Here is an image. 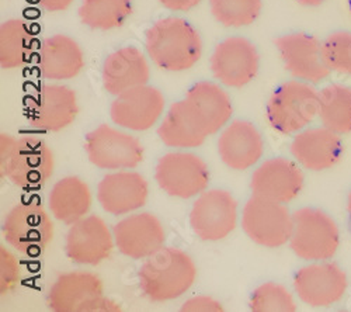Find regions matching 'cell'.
I'll return each mask as SVG.
<instances>
[{"label": "cell", "mask_w": 351, "mask_h": 312, "mask_svg": "<svg viewBox=\"0 0 351 312\" xmlns=\"http://www.w3.org/2000/svg\"><path fill=\"white\" fill-rule=\"evenodd\" d=\"M145 48L151 61L166 72H184L198 64L202 40L194 25L182 17L158 20L145 34Z\"/></svg>", "instance_id": "6da1fadb"}, {"label": "cell", "mask_w": 351, "mask_h": 312, "mask_svg": "<svg viewBox=\"0 0 351 312\" xmlns=\"http://www.w3.org/2000/svg\"><path fill=\"white\" fill-rule=\"evenodd\" d=\"M197 280V266L179 248H162L146 258L138 273L139 289L152 302H166L184 296Z\"/></svg>", "instance_id": "7a4b0ae2"}, {"label": "cell", "mask_w": 351, "mask_h": 312, "mask_svg": "<svg viewBox=\"0 0 351 312\" xmlns=\"http://www.w3.org/2000/svg\"><path fill=\"white\" fill-rule=\"evenodd\" d=\"M317 112L319 91L312 83L298 79L281 83L266 106L269 125L282 135H295L308 128Z\"/></svg>", "instance_id": "3957f363"}, {"label": "cell", "mask_w": 351, "mask_h": 312, "mask_svg": "<svg viewBox=\"0 0 351 312\" xmlns=\"http://www.w3.org/2000/svg\"><path fill=\"white\" fill-rule=\"evenodd\" d=\"M289 248L297 258L306 262L332 261L340 248V230L332 215L315 207H302L292 213Z\"/></svg>", "instance_id": "277c9868"}, {"label": "cell", "mask_w": 351, "mask_h": 312, "mask_svg": "<svg viewBox=\"0 0 351 312\" xmlns=\"http://www.w3.org/2000/svg\"><path fill=\"white\" fill-rule=\"evenodd\" d=\"M47 305L53 312H119L121 305L104 297L103 280L92 273L75 270L55 278Z\"/></svg>", "instance_id": "5b68a950"}, {"label": "cell", "mask_w": 351, "mask_h": 312, "mask_svg": "<svg viewBox=\"0 0 351 312\" xmlns=\"http://www.w3.org/2000/svg\"><path fill=\"white\" fill-rule=\"evenodd\" d=\"M53 222L38 202L14 206L3 221V238L14 250L28 256L44 253L53 239Z\"/></svg>", "instance_id": "8992f818"}, {"label": "cell", "mask_w": 351, "mask_h": 312, "mask_svg": "<svg viewBox=\"0 0 351 312\" xmlns=\"http://www.w3.org/2000/svg\"><path fill=\"white\" fill-rule=\"evenodd\" d=\"M84 151L92 165L104 170H130L143 160L141 141L107 124L99 125L86 135Z\"/></svg>", "instance_id": "52a82bcc"}, {"label": "cell", "mask_w": 351, "mask_h": 312, "mask_svg": "<svg viewBox=\"0 0 351 312\" xmlns=\"http://www.w3.org/2000/svg\"><path fill=\"white\" fill-rule=\"evenodd\" d=\"M292 213L287 204L253 195L242 213V228L254 243L277 249L289 243L292 234Z\"/></svg>", "instance_id": "ba28073f"}, {"label": "cell", "mask_w": 351, "mask_h": 312, "mask_svg": "<svg viewBox=\"0 0 351 312\" xmlns=\"http://www.w3.org/2000/svg\"><path fill=\"white\" fill-rule=\"evenodd\" d=\"M155 180L167 195L187 200L207 190L210 170L193 152H169L158 160Z\"/></svg>", "instance_id": "9c48e42d"}, {"label": "cell", "mask_w": 351, "mask_h": 312, "mask_svg": "<svg viewBox=\"0 0 351 312\" xmlns=\"http://www.w3.org/2000/svg\"><path fill=\"white\" fill-rule=\"evenodd\" d=\"M294 291L312 308H329L339 304L348 290V276L336 262H309L294 276Z\"/></svg>", "instance_id": "30bf717a"}, {"label": "cell", "mask_w": 351, "mask_h": 312, "mask_svg": "<svg viewBox=\"0 0 351 312\" xmlns=\"http://www.w3.org/2000/svg\"><path fill=\"white\" fill-rule=\"evenodd\" d=\"M237 225L238 202L229 191L213 189L197 197L190 211V226L201 241H222L235 231Z\"/></svg>", "instance_id": "8fae6325"}, {"label": "cell", "mask_w": 351, "mask_h": 312, "mask_svg": "<svg viewBox=\"0 0 351 312\" xmlns=\"http://www.w3.org/2000/svg\"><path fill=\"white\" fill-rule=\"evenodd\" d=\"M79 115L76 92L60 83H45L27 106V120L47 132H60L73 124Z\"/></svg>", "instance_id": "7c38bea8"}, {"label": "cell", "mask_w": 351, "mask_h": 312, "mask_svg": "<svg viewBox=\"0 0 351 312\" xmlns=\"http://www.w3.org/2000/svg\"><path fill=\"white\" fill-rule=\"evenodd\" d=\"M53 152L38 136H21L8 165L3 178L23 190H40L53 175Z\"/></svg>", "instance_id": "4fadbf2b"}, {"label": "cell", "mask_w": 351, "mask_h": 312, "mask_svg": "<svg viewBox=\"0 0 351 312\" xmlns=\"http://www.w3.org/2000/svg\"><path fill=\"white\" fill-rule=\"evenodd\" d=\"M274 45L285 71L294 79L317 84L330 76L317 37L301 32L288 33L276 38Z\"/></svg>", "instance_id": "5bb4252c"}, {"label": "cell", "mask_w": 351, "mask_h": 312, "mask_svg": "<svg viewBox=\"0 0 351 312\" xmlns=\"http://www.w3.org/2000/svg\"><path fill=\"white\" fill-rule=\"evenodd\" d=\"M210 68L214 77L223 86L241 89L257 76L260 56L252 41L241 36H233L215 47Z\"/></svg>", "instance_id": "9a60e30c"}, {"label": "cell", "mask_w": 351, "mask_h": 312, "mask_svg": "<svg viewBox=\"0 0 351 312\" xmlns=\"http://www.w3.org/2000/svg\"><path fill=\"white\" fill-rule=\"evenodd\" d=\"M165 107L163 93L155 86L142 84L115 96L110 107V117L121 128L148 131L160 120Z\"/></svg>", "instance_id": "2e32d148"}, {"label": "cell", "mask_w": 351, "mask_h": 312, "mask_svg": "<svg viewBox=\"0 0 351 312\" xmlns=\"http://www.w3.org/2000/svg\"><path fill=\"white\" fill-rule=\"evenodd\" d=\"M114 245V234L107 222L99 215H87L71 225L65 252L76 265L97 266L110 258Z\"/></svg>", "instance_id": "e0dca14e"}, {"label": "cell", "mask_w": 351, "mask_h": 312, "mask_svg": "<svg viewBox=\"0 0 351 312\" xmlns=\"http://www.w3.org/2000/svg\"><path fill=\"white\" fill-rule=\"evenodd\" d=\"M115 246L124 256L141 261L165 246L166 232L162 221L152 213H136L114 225Z\"/></svg>", "instance_id": "ac0fdd59"}, {"label": "cell", "mask_w": 351, "mask_h": 312, "mask_svg": "<svg viewBox=\"0 0 351 312\" xmlns=\"http://www.w3.org/2000/svg\"><path fill=\"white\" fill-rule=\"evenodd\" d=\"M305 176L301 166L287 158H273L263 162L252 176L253 195L288 204L301 194Z\"/></svg>", "instance_id": "d6986e66"}, {"label": "cell", "mask_w": 351, "mask_h": 312, "mask_svg": "<svg viewBox=\"0 0 351 312\" xmlns=\"http://www.w3.org/2000/svg\"><path fill=\"white\" fill-rule=\"evenodd\" d=\"M289 152L301 167L325 172L341 160L344 144L341 135L324 125L308 127L292 138Z\"/></svg>", "instance_id": "ffe728a7"}, {"label": "cell", "mask_w": 351, "mask_h": 312, "mask_svg": "<svg viewBox=\"0 0 351 312\" xmlns=\"http://www.w3.org/2000/svg\"><path fill=\"white\" fill-rule=\"evenodd\" d=\"M149 195V184L141 173L119 170L106 175L97 186V202L111 215H127L142 208Z\"/></svg>", "instance_id": "44dd1931"}, {"label": "cell", "mask_w": 351, "mask_h": 312, "mask_svg": "<svg viewBox=\"0 0 351 312\" xmlns=\"http://www.w3.org/2000/svg\"><path fill=\"white\" fill-rule=\"evenodd\" d=\"M101 79L104 89L112 96L148 84L151 79L148 58L136 47H123L106 58Z\"/></svg>", "instance_id": "7402d4cb"}, {"label": "cell", "mask_w": 351, "mask_h": 312, "mask_svg": "<svg viewBox=\"0 0 351 312\" xmlns=\"http://www.w3.org/2000/svg\"><path fill=\"white\" fill-rule=\"evenodd\" d=\"M265 152V141L260 131L246 120H235L228 124L218 138L221 160L232 170L253 167Z\"/></svg>", "instance_id": "603a6c76"}, {"label": "cell", "mask_w": 351, "mask_h": 312, "mask_svg": "<svg viewBox=\"0 0 351 312\" xmlns=\"http://www.w3.org/2000/svg\"><path fill=\"white\" fill-rule=\"evenodd\" d=\"M37 65L47 80H69L83 71L84 53L72 37L55 34L41 43Z\"/></svg>", "instance_id": "cb8c5ba5"}, {"label": "cell", "mask_w": 351, "mask_h": 312, "mask_svg": "<svg viewBox=\"0 0 351 312\" xmlns=\"http://www.w3.org/2000/svg\"><path fill=\"white\" fill-rule=\"evenodd\" d=\"M158 135L169 148L187 149L201 147L206 143L208 132L184 99L170 106L158 128Z\"/></svg>", "instance_id": "d4e9b609"}, {"label": "cell", "mask_w": 351, "mask_h": 312, "mask_svg": "<svg viewBox=\"0 0 351 312\" xmlns=\"http://www.w3.org/2000/svg\"><path fill=\"white\" fill-rule=\"evenodd\" d=\"M208 135L225 128L232 117L233 106L229 95L219 84L208 80L198 82L187 91L184 97Z\"/></svg>", "instance_id": "484cf974"}, {"label": "cell", "mask_w": 351, "mask_h": 312, "mask_svg": "<svg viewBox=\"0 0 351 312\" xmlns=\"http://www.w3.org/2000/svg\"><path fill=\"white\" fill-rule=\"evenodd\" d=\"M92 190L83 179L66 176L58 180L48 197L52 215L66 225L84 218L92 207Z\"/></svg>", "instance_id": "4316f807"}, {"label": "cell", "mask_w": 351, "mask_h": 312, "mask_svg": "<svg viewBox=\"0 0 351 312\" xmlns=\"http://www.w3.org/2000/svg\"><path fill=\"white\" fill-rule=\"evenodd\" d=\"M34 34L25 20L9 19L0 25V67L21 69L33 56Z\"/></svg>", "instance_id": "83f0119b"}, {"label": "cell", "mask_w": 351, "mask_h": 312, "mask_svg": "<svg viewBox=\"0 0 351 312\" xmlns=\"http://www.w3.org/2000/svg\"><path fill=\"white\" fill-rule=\"evenodd\" d=\"M320 124L344 136L351 134V86L330 83L319 92Z\"/></svg>", "instance_id": "f1b7e54d"}, {"label": "cell", "mask_w": 351, "mask_h": 312, "mask_svg": "<svg viewBox=\"0 0 351 312\" xmlns=\"http://www.w3.org/2000/svg\"><path fill=\"white\" fill-rule=\"evenodd\" d=\"M79 19L92 30L110 32L120 28L132 14L131 0H83Z\"/></svg>", "instance_id": "f546056e"}, {"label": "cell", "mask_w": 351, "mask_h": 312, "mask_svg": "<svg viewBox=\"0 0 351 312\" xmlns=\"http://www.w3.org/2000/svg\"><path fill=\"white\" fill-rule=\"evenodd\" d=\"M213 17L223 27L241 28L253 24L261 10L263 0H210Z\"/></svg>", "instance_id": "4dcf8cb0"}, {"label": "cell", "mask_w": 351, "mask_h": 312, "mask_svg": "<svg viewBox=\"0 0 351 312\" xmlns=\"http://www.w3.org/2000/svg\"><path fill=\"white\" fill-rule=\"evenodd\" d=\"M253 312H295L297 302L291 291L278 283L260 285L252 294L249 302Z\"/></svg>", "instance_id": "1f68e13d"}, {"label": "cell", "mask_w": 351, "mask_h": 312, "mask_svg": "<svg viewBox=\"0 0 351 312\" xmlns=\"http://www.w3.org/2000/svg\"><path fill=\"white\" fill-rule=\"evenodd\" d=\"M324 60L332 73L351 76V32L340 30L322 41Z\"/></svg>", "instance_id": "d6a6232c"}, {"label": "cell", "mask_w": 351, "mask_h": 312, "mask_svg": "<svg viewBox=\"0 0 351 312\" xmlns=\"http://www.w3.org/2000/svg\"><path fill=\"white\" fill-rule=\"evenodd\" d=\"M21 277L20 263L14 254L6 249L5 245L0 246V294L8 296L13 291Z\"/></svg>", "instance_id": "836d02e7"}, {"label": "cell", "mask_w": 351, "mask_h": 312, "mask_svg": "<svg viewBox=\"0 0 351 312\" xmlns=\"http://www.w3.org/2000/svg\"><path fill=\"white\" fill-rule=\"evenodd\" d=\"M183 312H222L223 307L219 301L208 296H197L189 298L182 305Z\"/></svg>", "instance_id": "e575fe53"}, {"label": "cell", "mask_w": 351, "mask_h": 312, "mask_svg": "<svg viewBox=\"0 0 351 312\" xmlns=\"http://www.w3.org/2000/svg\"><path fill=\"white\" fill-rule=\"evenodd\" d=\"M16 144H17V138H14L13 135L6 132L0 134V176L2 178L6 172L13 151L16 148Z\"/></svg>", "instance_id": "d590c367"}, {"label": "cell", "mask_w": 351, "mask_h": 312, "mask_svg": "<svg viewBox=\"0 0 351 312\" xmlns=\"http://www.w3.org/2000/svg\"><path fill=\"white\" fill-rule=\"evenodd\" d=\"M160 5L170 10V12H176V13H184V12H190L194 8H197L202 0H159Z\"/></svg>", "instance_id": "8d00e7d4"}, {"label": "cell", "mask_w": 351, "mask_h": 312, "mask_svg": "<svg viewBox=\"0 0 351 312\" xmlns=\"http://www.w3.org/2000/svg\"><path fill=\"white\" fill-rule=\"evenodd\" d=\"M37 3L49 13H60L68 10L73 0H37Z\"/></svg>", "instance_id": "74e56055"}, {"label": "cell", "mask_w": 351, "mask_h": 312, "mask_svg": "<svg viewBox=\"0 0 351 312\" xmlns=\"http://www.w3.org/2000/svg\"><path fill=\"white\" fill-rule=\"evenodd\" d=\"M295 2L305 8H319L324 3H326L328 0H295Z\"/></svg>", "instance_id": "f35d334b"}, {"label": "cell", "mask_w": 351, "mask_h": 312, "mask_svg": "<svg viewBox=\"0 0 351 312\" xmlns=\"http://www.w3.org/2000/svg\"><path fill=\"white\" fill-rule=\"evenodd\" d=\"M346 208H347V215H348V221H350V226H351V190L347 194V206H346Z\"/></svg>", "instance_id": "ab89813d"}, {"label": "cell", "mask_w": 351, "mask_h": 312, "mask_svg": "<svg viewBox=\"0 0 351 312\" xmlns=\"http://www.w3.org/2000/svg\"><path fill=\"white\" fill-rule=\"evenodd\" d=\"M348 10H350V14H351V0H348Z\"/></svg>", "instance_id": "60d3db41"}]
</instances>
